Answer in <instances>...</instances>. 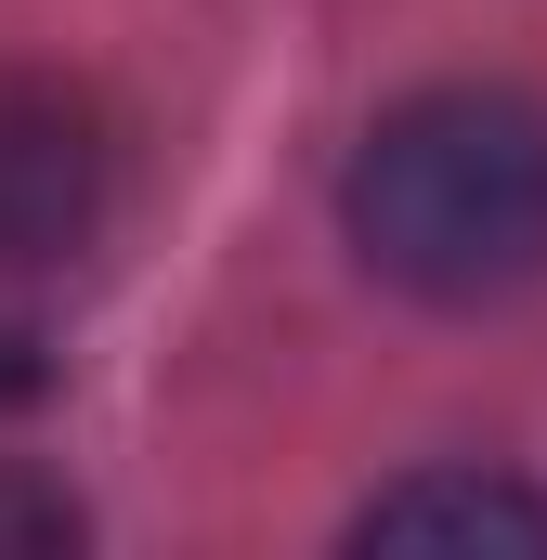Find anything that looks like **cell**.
Masks as SVG:
<instances>
[{"mask_svg": "<svg viewBox=\"0 0 547 560\" xmlns=\"http://www.w3.org/2000/svg\"><path fill=\"white\" fill-rule=\"evenodd\" d=\"M339 222L365 275L430 313H496L547 287V105L496 79L405 92L339 170Z\"/></svg>", "mask_w": 547, "mask_h": 560, "instance_id": "1", "label": "cell"}, {"mask_svg": "<svg viewBox=\"0 0 547 560\" xmlns=\"http://www.w3.org/2000/svg\"><path fill=\"white\" fill-rule=\"evenodd\" d=\"M118 209V131L92 92L39 79V66H0V275H39V261H79Z\"/></svg>", "mask_w": 547, "mask_h": 560, "instance_id": "2", "label": "cell"}, {"mask_svg": "<svg viewBox=\"0 0 547 560\" xmlns=\"http://www.w3.org/2000/svg\"><path fill=\"white\" fill-rule=\"evenodd\" d=\"M352 548H522V560H547V495L482 482V469H417V482L352 509Z\"/></svg>", "mask_w": 547, "mask_h": 560, "instance_id": "3", "label": "cell"}, {"mask_svg": "<svg viewBox=\"0 0 547 560\" xmlns=\"http://www.w3.org/2000/svg\"><path fill=\"white\" fill-rule=\"evenodd\" d=\"M39 548H79V509L53 482H13L0 469V560H39Z\"/></svg>", "mask_w": 547, "mask_h": 560, "instance_id": "4", "label": "cell"}]
</instances>
